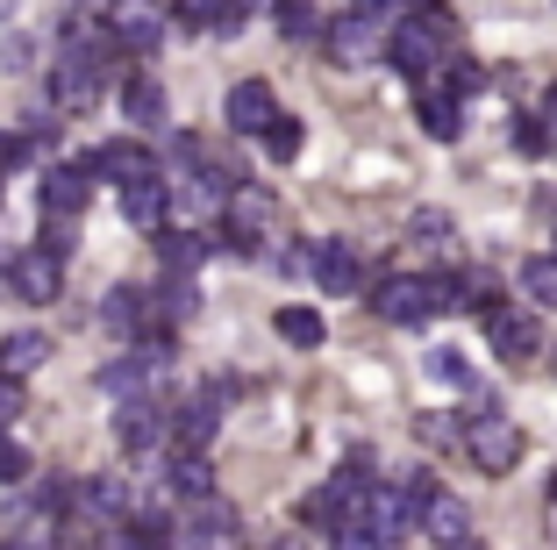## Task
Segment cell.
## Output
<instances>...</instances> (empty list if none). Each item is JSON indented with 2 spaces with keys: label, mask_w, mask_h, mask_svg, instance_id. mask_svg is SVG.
Instances as JSON below:
<instances>
[{
  "label": "cell",
  "mask_w": 557,
  "mask_h": 550,
  "mask_svg": "<svg viewBox=\"0 0 557 550\" xmlns=\"http://www.w3.org/2000/svg\"><path fill=\"white\" fill-rule=\"evenodd\" d=\"M465 457H472L486 479H500V472L522 465V429H515L508 415H493V407H486V415L465 421Z\"/></svg>",
  "instance_id": "obj_1"
},
{
  "label": "cell",
  "mask_w": 557,
  "mask_h": 550,
  "mask_svg": "<svg viewBox=\"0 0 557 550\" xmlns=\"http://www.w3.org/2000/svg\"><path fill=\"white\" fill-rule=\"evenodd\" d=\"M372 315H386V322H400V329H414V322H429V315H443V293H436V279H408V272H386L372 286Z\"/></svg>",
  "instance_id": "obj_2"
},
{
  "label": "cell",
  "mask_w": 557,
  "mask_h": 550,
  "mask_svg": "<svg viewBox=\"0 0 557 550\" xmlns=\"http://www.w3.org/2000/svg\"><path fill=\"white\" fill-rule=\"evenodd\" d=\"M8 286H15V301H29V308H50V301L65 293V258L44 250V243H22L15 258H8Z\"/></svg>",
  "instance_id": "obj_3"
},
{
  "label": "cell",
  "mask_w": 557,
  "mask_h": 550,
  "mask_svg": "<svg viewBox=\"0 0 557 550\" xmlns=\"http://www.w3.org/2000/svg\"><path fill=\"white\" fill-rule=\"evenodd\" d=\"M486 343H493L500 365H529V357L543 351V322L529 308H508V301H500V308H486Z\"/></svg>",
  "instance_id": "obj_4"
},
{
  "label": "cell",
  "mask_w": 557,
  "mask_h": 550,
  "mask_svg": "<svg viewBox=\"0 0 557 550\" xmlns=\"http://www.w3.org/2000/svg\"><path fill=\"white\" fill-rule=\"evenodd\" d=\"M108 29H115V44L129 50V58H150V50L164 44V0H115Z\"/></svg>",
  "instance_id": "obj_5"
},
{
  "label": "cell",
  "mask_w": 557,
  "mask_h": 550,
  "mask_svg": "<svg viewBox=\"0 0 557 550\" xmlns=\"http://www.w3.org/2000/svg\"><path fill=\"white\" fill-rule=\"evenodd\" d=\"M94 158H86V164H50V172H44V194H36V200H44V215H58V222H79V208H86V194H94Z\"/></svg>",
  "instance_id": "obj_6"
},
{
  "label": "cell",
  "mask_w": 557,
  "mask_h": 550,
  "mask_svg": "<svg viewBox=\"0 0 557 550\" xmlns=\"http://www.w3.org/2000/svg\"><path fill=\"white\" fill-rule=\"evenodd\" d=\"M180 550H244V522L222 501H200L194 515L180 522Z\"/></svg>",
  "instance_id": "obj_7"
},
{
  "label": "cell",
  "mask_w": 557,
  "mask_h": 550,
  "mask_svg": "<svg viewBox=\"0 0 557 550\" xmlns=\"http://www.w3.org/2000/svg\"><path fill=\"white\" fill-rule=\"evenodd\" d=\"M222 114H230L236 136H258V144H264V130L278 122V100H272V86H264V80H236L230 100H222Z\"/></svg>",
  "instance_id": "obj_8"
},
{
  "label": "cell",
  "mask_w": 557,
  "mask_h": 550,
  "mask_svg": "<svg viewBox=\"0 0 557 550\" xmlns=\"http://www.w3.org/2000/svg\"><path fill=\"white\" fill-rule=\"evenodd\" d=\"M164 437H172V415H164L158 401H144V393H136V401L115 407V443H122V451H158Z\"/></svg>",
  "instance_id": "obj_9"
},
{
  "label": "cell",
  "mask_w": 557,
  "mask_h": 550,
  "mask_svg": "<svg viewBox=\"0 0 557 550\" xmlns=\"http://www.w3.org/2000/svg\"><path fill=\"white\" fill-rule=\"evenodd\" d=\"M386 36H394V29H379L372 15H358V8H350L344 22H329V58H336V65H364V58H379V50H386Z\"/></svg>",
  "instance_id": "obj_10"
},
{
  "label": "cell",
  "mask_w": 557,
  "mask_h": 550,
  "mask_svg": "<svg viewBox=\"0 0 557 550\" xmlns=\"http://www.w3.org/2000/svg\"><path fill=\"white\" fill-rule=\"evenodd\" d=\"M386 58H394V72H408L414 86L422 80H436V58H443V44L429 29H414V22H400L394 36H386Z\"/></svg>",
  "instance_id": "obj_11"
},
{
  "label": "cell",
  "mask_w": 557,
  "mask_h": 550,
  "mask_svg": "<svg viewBox=\"0 0 557 550\" xmlns=\"http://www.w3.org/2000/svg\"><path fill=\"white\" fill-rule=\"evenodd\" d=\"M50 100H58L65 114H86V108L100 100V72L86 65V58H72V50H65V58H58V72H50Z\"/></svg>",
  "instance_id": "obj_12"
},
{
  "label": "cell",
  "mask_w": 557,
  "mask_h": 550,
  "mask_svg": "<svg viewBox=\"0 0 557 550\" xmlns=\"http://www.w3.org/2000/svg\"><path fill=\"white\" fill-rule=\"evenodd\" d=\"M414 114H422V130L436 136V144H450V136L465 130V108H458V94H450L443 80H422V86H414Z\"/></svg>",
  "instance_id": "obj_13"
},
{
  "label": "cell",
  "mask_w": 557,
  "mask_h": 550,
  "mask_svg": "<svg viewBox=\"0 0 557 550\" xmlns=\"http://www.w3.org/2000/svg\"><path fill=\"white\" fill-rule=\"evenodd\" d=\"M314 279H322L329 293H358L364 286V258H358V243H314Z\"/></svg>",
  "instance_id": "obj_14"
},
{
  "label": "cell",
  "mask_w": 557,
  "mask_h": 550,
  "mask_svg": "<svg viewBox=\"0 0 557 550\" xmlns=\"http://www.w3.org/2000/svg\"><path fill=\"white\" fill-rule=\"evenodd\" d=\"M122 222L150 229V236H164V222H172V186H164V179H144V186H122Z\"/></svg>",
  "instance_id": "obj_15"
},
{
  "label": "cell",
  "mask_w": 557,
  "mask_h": 550,
  "mask_svg": "<svg viewBox=\"0 0 557 550\" xmlns=\"http://www.w3.org/2000/svg\"><path fill=\"white\" fill-rule=\"evenodd\" d=\"M422 536H429L436 550L472 543V515H465V501H458V493H436V501L422 508Z\"/></svg>",
  "instance_id": "obj_16"
},
{
  "label": "cell",
  "mask_w": 557,
  "mask_h": 550,
  "mask_svg": "<svg viewBox=\"0 0 557 550\" xmlns=\"http://www.w3.org/2000/svg\"><path fill=\"white\" fill-rule=\"evenodd\" d=\"M100 322L115 329V337H144V329L158 322V308H150V293H144V286H115L108 301H100Z\"/></svg>",
  "instance_id": "obj_17"
},
{
  "label": "cell",
  "mask_w": 557,
  "mask_h": 550,
  "mask_svg": "<svg viewBox=\"0 0 557 550\" xmlns=\"http://www.w3.org/2000/svg\"><path fill=\"white\" fill-rule=\"evenodd\" d=\"M94 172L115 179V194H122V186H144V179H158V158H150L144 144H108V150L94 158Z\"/></svg>",
  "instance_id": "obj_18"
},
{
  "label": "cell",
  "mask_w": 557,
  "mask_h": 550,
  "mask_svg": "<svg viewBox=\"0 0 557 550\" xmlns=\"http://www.w3.org/2000/svg\"><path fill=\"white\" fill-rule=\"evenodd\" d=\"M158 265L172 279H194L200 265H208V236H200V229H164L158 236Z\"/></svg>",
  "instance_id": "obj_19"
},
{
  "label": "cell",
  "mask_w": 557,
  "mask_h": 550,
  "mask_svg": "<svg viewBox=\"0 0 557 550\" xmlns=\"http://www.w3.org/2000/svg\"><path fill=\"white\" fill-rule=\"evenodd\" d=\"M172 443H180V451H194V457L214 443V393H208V401H186L180 415H172Z\"/></svg>",
  "instance_id": "obj_20"
},
{
  "label": "cell",
  "mask_w": 557,
  "mask_h": 550,
  "mask_svg": "<svg viewBox=\"0 0 557 550\" xmlns=\"http://www.w3.org/2000/svg\"><path fill=\"white\" fill-rule=\"evenodd\" d=\"M44 357H50V337H44V329H15V337L0 343V372H8V379H29Z\"/></svg>",
  "instance_id": "obj_21"
},
{
  "label": "cell",
  "mask_w": 557,
  "mask_h": 550,
  "mask_svg": "<svg viewBox=\"0 0 557 550\" xmlns=\"http://www.w3.org/2000/svg\"><path fill=\"white\" fill-rule=\"evenodd\" d=\"M164 486L180 493V501H214V472H208V457H194V451H180L172 457V472H164Z\"/></svg>",
  "instance_id": "obj_22"
},
{
  "label": "cell",
  "mask_w": 557,
  "mask_h": 550,
  "mask_svg": "<svg viewBox=\"0 0 557 550\" xmlns=\"http://www.w3.org/2000/svg\"><path fill=\"white\" fill-rule=\"evenodd\" d=\"M122 114H129L136 130H158L164 122V86L158 80H122Z\"/></svg>",
  "instance_id": "obj_23"
},
{
  "label": "cell",
  "mask_w": 557,
  "mask_h": 550,
  "mask_svg": "<svg viewBox=\"0 0 557 550\" xmlns=\"http://www.w3.org/2000/svg\"><path fill=\"white\" fill-rule=\"evenodd\" d=\"M408 22H414V29H429L443 50L458 44V8H450V0H414V8H408Z\"/></svg>",
  "instance_id": "obj_24"
},
{
  "label": "cell",
  "mask_w": 557,
  "mask_h": 550,
  "mask_svg": "<svg viewBox=\"0 0 557 550\" xmlns=\"http://www.w3.org/2000/svg\"><path fill=\"white\" fill-rule=\"evenodd\" d=\"M278 36L286 44H314V36H329V22L314 15L308 0H278Z\"/></svg>",
  "instance_id": "obj_25"
},
{
  "label": "cell",
  "mask_w": 557,
  "mask_h": 550,
  "mask_svg": "<svg viewBox=\"0 0 557 550\" xmlns=\"http://www.w3.org/2000/svg\"><path fill=\"white\" fill-rule=\"evenodd\" d=\"M278 337L294 343V351H314L329 329H322V315H314V308H278Z\"/></svg>",
  "instance_id": "obj_26"
},
{
  "label": "cell",
  "mask_w": 557,
  "mask_h": 550,
  "mask_svg": "<svg viewBox=\"0 0 557 550\" xmlns=\"http://www.w3.org/2000/svg\"><path fill=\"white\" fill-rule=\"evenodd\" d=\"M300 144H308V130H300L294 114H278L272 130H264V158H272V164H294V158H300Z\"/></svg>",
  "instance_id": "obj_27"
},
{
  "label": "cell",
  "mask_w": 557,
  "mask_h": 550,
  "mask_svg": "<svg viewBox=\"0 0 557 550\" xmlns=\"http://www.w3.org/2000/svg\"><path fill=\"white\" fill-rule=\"evenodd\" d=\"M414 437L429 451H465V421L458 415H414Z\"/></svg>",
  "instance_id": "obj_28"
},
{
  "label": "cell",
  "mask_w": 557,
  "mask_h": 550,
  "mask_svg": "<svg viewBox=\"0 0 557 550\" xmlns=\"http://www.w3.org/2000/svg\"><path fill=\"white\" fill-rule=\"evenodd\" d=\"M172 15H180L186 29H222V22L236 15V0H172Z\"/></svg>",
  "instance_id": "obj_29"
},
{
  "label": "cell",
  "mask_w": 557,
  "mask_h": 550,
  "mask_svg": "<svg viewBox=\"0 0 557 550\" xmlns=\"http://www.w3.org/2000/svg\"><path fill=\"white\" fill-rule=\"evenodd\" d=\"M422 372L436 379V387H465V393H472V365H465L458 351H429V357H422Z\"/></svg>",
  "instance_id": "obj_30"
},
{
  "label": "cell",
  "mask_w": 557,
  "mask_h": 550,
  "mask_svg": "<svg viewBox=\"0 0 557 550\" xmlns=\"http://www.w3.org/2000/svg\"><path fill=\"white\" fill-rule=\"evenodd\" d=\"M522 286H529L536 308H557V258H529L522 265Z\"/></svg>",
  "instance_id": "obj_31"
},
{
  "label": "cell",
  "mask_w": 557,
  "mask_h": 550,
  "mask_svg": "<svg viewBox=\"0 0 557 550\" xmlns=\"http://www.w3.org/2000/svg\"><path fill=\"white\" fill-rule=\"evenodd\" d=\"M150 308H158V322H164V329H172V322H186L200 301H194V286H164V293H150Z\"/></svg>",
  "instance_id": "obj_32"
},
{
  "label": "cell",
  "mask_w": 557,
  "mask_h": 550,
  "mask_svg": "<svg viewBox=\"0 0 557 550\" xmlns=\"http://www.w3.org/2000/svg\"><path fill=\"white\" fill-rule=\"evenodd\" d=\"M414 243H429V250H450V243H458V229H450V215H414Z\"/></svg>",
  "instance_id": "obj_33"
},
{
  "label": "cell",
  "mask_w": 557,
  "mask_h": 550,
  "mask_svg": "<svg viewBox=\"0 0 557 550\" xmlns=\"http://www.w3.org/2000/svg\"><path fill=\"white\" fill-rule=\"evenodd\" d=\"M350 8H358V15H372L379 29H400V22H408V8H414V0H350Z\"/></svg>",
  "instance_id": "obj_34"
},
{
  "label": "cell",
  "mask_w": 557,
  "mask_h": 550,
  "mask_svg": "<svg viewBox=\"0 0 557 550\" xmlns=\"http://www.w3.org/2000/svg\"><path fill=\"white\" fill-rule=\"evenodd\" d=\"M486 80H493L486 65H472V58H458V65H450V80H443V86H450V94H458V100H472V94H479V86H486Z\"/></svg>",
  "instance_id": "obj_35"
},
{
  "label": "cell",
  "mask_w": 557,
  "mask_h": 550,
  "mask_svg": "<svg viewBox=\"0 0 557 550\" xmlns=\"http://www.w3.org/2000/svg\"><path fill=\"white\" fill-rule=\"evenodd\" d=\"M36 243H44V250H58V258H65L72 243H79V222H58V215H44V236H36Z\"/></svg>",
  "instance_id": "obj_36"
},
{
  "label": "cell",
  "mask_w": 557,
  "mask_h": 550,
  "mask_svg": "<svg viewBox=\"0 0 557 550\" xmlns=\"http://www.w3.org/2000/svg\"><path fill=\"white\" fill-rule=\"evenodd\" d=\"M515 150H522V158H543V150H550V130H543V122H515Z\"/></svg>",
  "instance_id": "obj_37"
},
{
  "label": "cell",
  "mask_w": 557,
  "mask_h": 550,
  "mask_svg": "<svg viewBox=\"0 0 557 550\" xmlns=\"http://www.w3.org/2000/svg\"><path fill=\"white\" fill-rule=\"evenodd\" d=\"M94 550H144V536H136L129 522H108V529L94 536Z\"/></svg>",
  "instance_id": "obj_38"
},
{
  "label": "cell",
  "mask_w": 557,
  "mask_h": 550,
  "mask_svg": "<svg viewBox=\"0 0 557 550\" xmlns=\"http://www.w3.org/2000/svg\"><path fill=\"white\" fill-rule=\"evenodd\" d=\"M329 550H386V543H379V536L364 529V522H350V529H336V536H329Z\"/></svg>",
  "instance_id": "obj_39"
},
{
  "label": "cell",
  "mask_w": 557,
  "mask_h": 550,
  "mask_svg": "<svg viewBox=\"0 0 557 550\" xmlns=\"http://www.w3.org/2000/svg\"><path fill=\"white\" fill-rule=\"evenodd\" d=\"M22 407H29V393H22V379H8V372H0V421H15Z\"/></svg>",
  "instance_id": "obj_40"
},
{
  "label": "cell",
  "mask_w": 557,
  "mask_h": 550,
  "mask_svg": "<svg viewBox=\"0 0 557 550\" xmlns=\"http://www.w3.org/2000/svg\"><path fill=\"white\" fill-rule=\"evenodd\" d=\"M536 122H543V130H550V144H557V86H550V94H543V114H536Z\"/></svg>",
  "instance_id": "obj_41"
},
{
  "label": "cell",
  "mask_w": 557,
  "mask_h": 550,
  "mask_svg": "<svg viewBox=\"0 0 557 550\" xmlns=\"http://www.w3.org/2000/svg\"><path fill=\"white\" fill-rule=\"evenodd\" d=\"M236 8H244V22H250V15H264V8L278 15V0H236Z\"/></svg>",
  "instance_id": "obj_42"
},
{
  "label": "cell",
  "mask_w": 557,
  "mask_h": 550,
  "mask_svg": "<svg viewBox=\"0 0 557 550\" xmlns=\"http://www.w3.org/2000/svg\"><path fill=\"white\" fill-rule=\"evenodd\" d=\"M272 550H308V543H300V536H278V543Z\"/></svg>",
  "instance_id": "obj_43"
},
{
  "label": "cell",
  "mask_w": 557,
  "mask_h": 550,
  "mask_svg": "<svg viewBox=\"0 0 557 550\" xmlns=\"http://www.w3.org/2000/svg\"><path fill=\"white\" fill-rule=\"evenodd\" d=\"M550 536H557V479H550Z\"/></svg>",
  "instance_id": "obj_44"
},
{
  "label": "cell",
  "mask_w": 557,
  "mask_h": 550,
  "mask_svg": "<svg viewBox=\"0 0 557 550\" xmlns=\"http://www.w3.org/2000/svg\"><path fill=\"white\" fill-rule=\"evenodd\" d=\"M0 550H36V543H22V536H15V543H0Z\"/></svg>",
  "instance_id": "obj_45"
},
{
  "label": "cell",
  "mask_w": 557,
  "mask_h": 550,
  "mask_svg": "<svg viewBox=\"0 0 557 550\" xmlns=\"http://www.w3.org/2000/svg\"><path fill=\"white\" fill-rule=\"evenodd\" d=\"M458 550H486V543H479V536H472V543H458Z\"/></svg>",
  "instance_id": "obj_46"
}]
</instances>
